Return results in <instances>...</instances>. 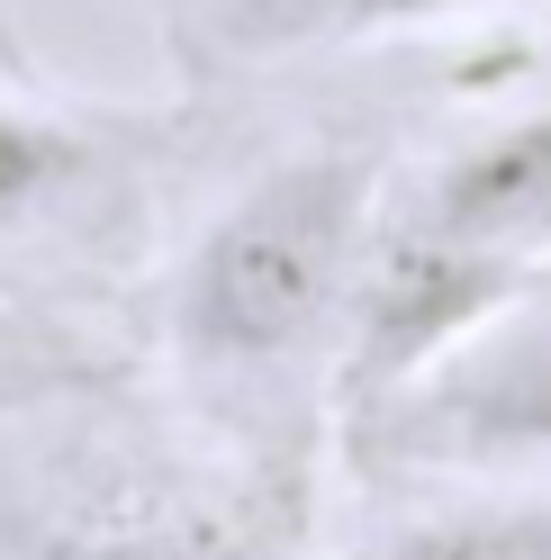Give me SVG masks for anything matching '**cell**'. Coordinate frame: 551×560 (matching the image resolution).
<instances>
[{
    "label": "cell",
    "mask_w": 551,
    "mask_h": 560,
    "mask_svg": "<svg viewBox=\"0 0 551 560\" xmlns=\"http://www.w3.org/2000/svg\"><path fill=\"white\" fill-rule=\"evenodd\" d=\"M353 560H551V498H470L389 524Z\"/></svg>",
    "instance_id": "obj_7"
},
{
    "label": "cell",
    "mask_w": 551,
    "mask_h": 560,
    "mask_svg": "<svg viewBox=\"0 0 551 560\" xmlns=\"http://www.w3.org/2000/svg\"><path fill=\"white\" fill-rule=\"evenodd\" d=\"M10 389H37V380H0V398H10Z\"/></svg>",
    "instance_id": "obj_10"
},
{
    "label": "cell",
    "mask_w": 551,
    "mask_h": 560,
    "mask_svg": "<svg viewBox=\"0 0 551 560\" xmlns=\"http://www.w3.org/2000/svg\"><path fill=\"white\" fill-rule=\"evenodd\" d=\"M479 0H226V55H335L371 37H417L434 19H461Z\"/></svg>",
    "instance_id": "obj_5"
},
{
    "label": "cell",
    "mask_w": 551,
    "mask_h": 560,
    "mask_svg": "<svg viewBox=\"0 0 551 560\" xmlns=\"http://www.w3.org/2000/svg\"><path fill=\"white\" fill-rule=\"evenodd\" d=\"M46 560H281V534L254 515L172 506V515H109L82 534H55Z\"/></svg>",
    "instance_id": "obj_6"
},
{
    "label": "cell",
    "mask_w": 551,
    "mask_h": 560,
    "mask_svg": "<svg viewBox=\"0 0 551 560\" xmlns=\"http://www.w3.org/2000/svg\"><path fill=\"white\" fill-rule=\"evenodd\" d=\"M362 462L389 470H551V271L515 290L479 335H461L434 371H417L389 407L353 425Z\"/></svg>",
    "instance_id": "obj_2"
},
{
    "label": "cell",
    "mask_w": 551,
    "mask_h": 560,
    "mask_svg": "<svg viewBox=\"0 0 551 560\" xmlns=\"http://www.w3.org/2000/svg\"><path fill=\"white\" fill-rule=\"evenodd\" d=\"M0 63H10V73H27V46H19V27L0 19Z\"/></svg>",
    "instance_id": "obj_9"
},
{
    "label": "cell",
    "mask_w": 551,
    "mask_h": 560,
    "mask_svg": "<svg viewBox=\"0 0 551 560\" xmlns=\"http://www.w3.org/2000/svg\"><path fill=\"white\" fill-rule=\"evenodd\" d=\"M551 262H515L497 244L443 235L417 208L389 226H371V254L343 307V425H362L371 407H389L417 371H434L461 335H479L515 290H534Z\"/></svg>",
    "instance_id": "obj_3"
},
{
    "label": "cell",
    "mask_w": 551,
    "mask_h": 560,
    "mask_svg": "<svg viewBox=\"0 0 551 560\" xmlns=\"http://www.w3.org/2000/svg\"><path fill=\"white\" fill-rule=\"evenodd\" d=\"M371 163L353 145H307L262 163L172 271V353L209 389L298 371L317 343H343V307L371 254Z\"/></svg>",
    "instance_id": "obj_1"
},
{
    "label": "cell",
    "mask_w": 551,
    "mask_h": 560,
    "mask_svg": "<svg viewBox=\"0 0 551 560\" xmlns=\"http://www.w3.org/2000/svg\"><path fill=\"white\" fill-rule=\"evenodd\" d=\"M91 172V127L63 109H27V100H0V226L46 218L55 199H73Z\"/></svg>",
    "instance_id": "obj_8"
},
{
    "label": "cell",
    "mask_w": 551,
    "mask_h": 560,
    "mask_svg": "<svg viewBox=\"0 0 551 560\" xmlns=\"http://www.w3.org/2000/svg\"><path fill=\"white\" fill-rule=\"evenodd\" d=\"M417 218L443 235L497 244L515 262H551V109H525L489 136H470L425 182Z\"/></svg>",
    "instance_id": "obj_4"
}]
</instances>
